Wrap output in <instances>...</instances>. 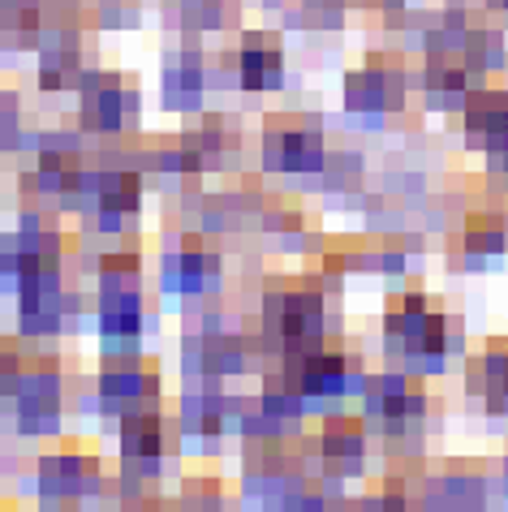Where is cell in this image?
Segmentation results:
<instances>
[{"mask_svg":"<svg viewBox=\"0 0 508 512\" xmlns=\"http://www.w3.org/2000/svg\"><path fill=\"white\" fill-rule=\"evenodd\" d=\"M280 69H285V56H280V48L272 44V39H263V35H250L246 48L237 52V78H242L246 91L276 87Z\"/></svg>","mask_w":508,"mask_h":512,"instance_id":"cell-1","label":"cell"},{"mask_svg":"<svg viewBox=\"0 0 508 512\" xmlns=\"http://www.w3.org/2000/svg\"><path fill=\"white\" fill-rule=\"evenodd\" d=\"M272 160L280 168H319L323 160V147H319V134L315 130H302V125H289V130H276L272 134Z\"/></svg>","mask_w":508,"mask_h":512,"instance_id":"cell-2","label":"cell"},{"mask_svg":"<svg viewBox=\"0 0 508 512\" xmlns=\"http://www.w3.org/2000/svg\"><path fill=\"white\" fill-rule=\"evenodd\" d=\"M388 104H397V95H392V74H388L384 65H366L362 74L349 78V108L379 112V108H388Z\"/></svg>","mask_w":508,"mask_h":512,"instance_id":"cell-3","label":"cell"},{"mask_svg":"<svg viewBox=\"0 0 508 512\" xmlns=\"http://www.w3.org/2000/svg\"><path fill=\"white\" fill-rule=\"evenodd\" d=\"M487 383H491V396L496 401H508V358H487Z\"/></svg>","mask_w":508,"mask_h":512,"instance_id":"cell-4","label":"cell"},{"mask_svg":"<svg viewBox=\"0 0 508 512\" xmlns=\"http://www.w3.org/2000/svg\"><path fill=\"white\" fill-rule=\"evenodd\" d=\"M487 5L496 9V13H508V0H487Z\"/></svg>","mask_w":508,"mask_h":512,"instance_id":"cell-5","label":"cell"}]
</instances>
